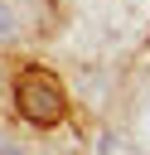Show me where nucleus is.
<instances>
[{
	"instance_id": "f257e3e1",
	"label": "nucleus",
	"mask_w": 150,
	"mask_h": 155,
	"mask_svg": "<svg viewBox=\"0 0 150 155\" xmlns=\"http://www.w3.org/2000/svg\"><path fill=\"white\" fill-rule=\"evenodd\" d=\"M15 107H19V116H24L29 126H58L63 111H68L58 78L44 73V68H24V73H19V82H15Z\"/></svg>"
},
{
	"instance_id": "f03ea898",
	"label": "nucleus",
	"mask_w": 150,
	"mask_h": 155,
	"mask_svg": "<svg viewBox=\"0 0 150 155\" xmlns=\"http://www.w3.org/2000/svg\"><path fill=\"white\" fill-rule=\"evenodd\" d=\"M10 34H15V19H10V10H0V44H5Z\"/></svg>"
}]
</instances>
